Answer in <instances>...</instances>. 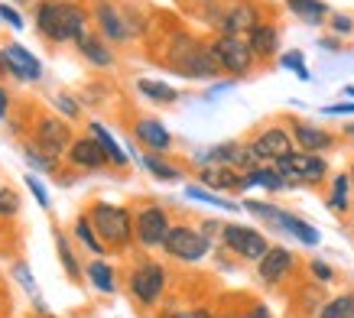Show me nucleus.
<instances>
[{"label":"nucleus","instance_id":"nucleus-9","mask_svg":"<svg viewBox=\"0 0 354 318\" xmlns=\"http://www.w3.org/2000/svg\"><path fill=\"white\" fill-rule=\"evenodd\" d=\"M172 231V221H169V212L162 205H143L133 212V237L143 250H162L166 237Z\"/></svg>","mask_w":354,"mask_h":318},{"label":"nucleus","instance_id":"nucleus-25","mask_svg":"<svg viewBox=\"0 0 354 318\" xmlns=\"http://www.w3.org/2000/svg\"><path fill=\"white\" fill-rule=\"evenodd\" d=\"M244 185H247V189L260 185V189H267V191H283V189H290V185L283 182V176L277 172V166H270V162H260L257 169L247 172V176H244Z\"/></svg>","mask_w":354,"mask_h":318},{"label":"nucleus","instance_id":"nucleus-12","mask_svg":"<svg viewBox=\"0 0 354 318\" xmlns=\"http://www.w3.org/2000/svg\"><path fill=\"white\" fill-rule=\"evenodd\" d=\"M32 147L39 149V153H46L49 159H59L72 149V143H75V137H72V127L65 124V117L59 114H43L39 120H36V133H32Z\"/></svg>","mask_w":354,"mask_h":318},{"label":"nucleus","instance_id":"nucleus-52","mask_svg":"<svg viewBox=\"0 0 354 318\" xmlns=\"http://www.w3.org/2000/svg\"><path fill=\"white\" fill-rule=\"evenodd\" d=\"M348 179H351V185H354V159H351V166H348Z\"/></svg>","mask_w":354,"mask_h":318},{"label":"nucleus","instance_id":"nucleus-2","mask_svg":"<svg viewBox=\"0 0 354 318\" xmlns=\"http://www.w3.org/2000/svg\"><path fill=\"white\" fill-rule=\"evenodd\" d=\"M32 20L49 43H75L88 32V10L75 0H39Z\"/></svg>","mask_w":354,"mask_h":318},{"label":"nucleus","instance_id":"nucleus-48","mask_svg":"<svg viewBox=\"0 0 354 318\" xmlns=\"http://www.w3.org/2000/svg\"><path fill=\"white\" fill-rule=\"evenodd\" d=\"M319 46H322V49H328V53H342V49H344V43L338 39V36H322V39H319Z\"/></svg>","mask_w":354,"mask_h":318},{"label":"nucleus","instance_id":"nucleus-6","mask_svg":"<svg viewBox=\"0 0 354 318\" xmlns=\"http://www.w3.org/2000/svg\"><path fill=\"white\" fill-rule=\"evenodd\" d=\"M273 166H277V172L283 176L286 185H312L315 189V185H322L328 179V159L319 156V153L296 149V153H290L286 159H279Z\"/></svg>","mask_w":354,"mask_h":318},{"label":"nucleus","instance_id":"nucleus-14","mask_svg":"<svg viewBox=\"0 0 354 318\" xmlns=\"http://www.w3.org/2000/svg\"><path fill=\"white\" fill-rule=\"evenodd\" d=\"M95 26H97V36L104 43H114V46H127L133 39V32L127 26V17H124V7H118L114 0H97L95 10Z\"/></svg>","mask_w":354,"mask_h":318},{"label":"nucleus","instance_id":"nucleus-21","mask_svg":"<svg viewBox=\"0 0 354 318\" xmlns=\"http://www.w3.org/2000/svg\"><path fill=\"white\" fill-rule=\"evenodd\" d=\"M75 49H78V55L85 59L88 65H95V68H114V49H111L97 32H85L82 39H75Z\"/></svg>","mask_w":354,"mask_h":318},{"label":"nucleus","instance_id":"nucleus-3","mask_svg":"<svg viewBox=\"0 0 354 318\" xmlns=\"http://www.w3.org/2000/svg\"><path fill=\"white\" fill-rule=\"evenodd\" d=\"M88 221L95 227V234L101 237V244L108 250H127L137 237H133V212L124 205L111 202H91L88 208Z\"/></svg>","mask_w":354,"mask_h":318},{"label":"nucleus","instance_id":"nucleus-50","mask_svg":"<svg viewBox=\"0 0 354 318\" xmlns=\"http://www.w3.org/2000/svg\"><path fill=\"white\" fill-rule=\"evenodd\" d=\"M342 137H344V140H348V143H351V147H354V124H344V127H342Z\"/></svg>","mask_w":354,"mask_h":318},{"label":"nucleus","instance_id":"nucleus-33","mask_svg":"<svg viewBox=\"0 0 354 318\" xmlns=\"http://www.w3.org/2000/svg\"><path fill=\"white\" fill-rule=\"evenodd\" d=\"M241 208L244 212H250L254 218H260V221H267L273 231H279V218H283V212L286 208H279V205H270V202H254V198H247V202H241Z\"/></svg>","mask_w":354,"mask_h":318},{"label":"nucleus","instance_id":"nucleus-26","mask_svg":"<svg viewBox=\"0 0 354 318\" xmlns=\"http://www.w3.org/2000/svg\"><path fill=\"white\" fill-rule=\"evenodd\" d=\"M140 166L160 182H183V169H179L176 162H169V159L156 156V153H143V156H140Z\"/></svg>","mask_w":354,"mask_h":318},{"label":"nucleus","instance_id":"nucleus-4","mask_svg":"<svg viewBox=\"0 0 354 318\" xmlns=\"http://www.w3.org/2000/svg\"><path fill=\"white\" fill-rule=\"evenodd\" d=\"M205 23H212L218 32L227 36H250L260 23V3L257 0H215L202 13Z\"/></svg>","mask_w":354,"mask_h":318},{"label":"nucleus","instance_id":"nucleus-19","mask_svg":"<svg viewBox=\"0 0 354 318\" xmlns=\"http://www.w3.org/2000/svg\"><path fill=\"white\" fill-rule=\"evenodd\" d=\"M244 176L247 172L231 169V166H202L198 169V185L212 191H247Z\"/></svg>","mask_w":354,"mask_h":318},{"label":"nucleus","instance_id":"nucleus-29","mask_svg":"<svg viewBox=\"0 0 354 318\" xmlns=\"http://www.w3.org/2000/svg\"><path fill=\"white\" fill-rule=\"evenodd\" d=\"M185 195H189V198H195V202H205V205H212V208H221V212H231V214L244 212L237 202H227L225 195L205 189V185H198V182H185Z\"/></svg>","mask_w":354,"mask_h":318},{"label":"nucleus","instance_id":"nucleus-23","mask_svg":"<svg viewBox=\"0 0 354 318\" xmlns=\"http://www.w3.org/2000/svg\"><path fill=\"white\" fill-rule=\"evenodd\" d=\"M247 43H250V49H254V55L257 59H273V55L279 53V26L277 23H260L257 30L247 36Z\"/></svg>","mask_w":354,"mask_h":318},{"label":"nucleus","instance_id":"nucleus-10","mask_svg":"<svg viewBox=\"0 0 354 318\" xmlns=\"http://www.w3.org/2000/svg\"><path fill=\"white\" fill-rule=\"evenodd\" d=\"M212 247L215 244H212L198 227H192V224H172L169 237H166V244H162V254L172 256V260H179V263H198V260L208 256Z\"/></svg>","mask_w":354,"mask_h":318},{"label":"nucleus","instance_id":"nucleus-44","mask_svg":"<svg viewBox=\"0 0 354 318\" xmlns=\"http://www.w3.org/2000/svg\"><path fill=\"white\" fill-rule=\"evenodd\" d=\"M53 104L62 111V117H78V104H75V101H72L68 95H55Z\"/></svg>","mask_w":354,"mask_h":318},{"label":"nucleus","instance_id":"nucleus-36","mask_svg":"<svg viewBox=\"0 0 354 318\" xmlns=\"http://www.w3.org/2000/svg\"><path fill=\"white\" fill-rule=\"evenodd\" d=\"M279 65H283V68H290V72H296L302 82H309V78H312L309 68H306V55H302L299 49H290V53H283V55H279Z\"/></svg>","mask_w":354,"mask_h":318},{"label":"nucleus","instance_id":"nucleus-27","mask_svg":"<svg viewBox=\"0 0 354 318\" xmlns=\"http://www.w3.org/2000/svg\"><path fill=\"white\" fill-rule=\"evenodd\" d=\"M351 179H348V172H338L332 179V195H328V208H332L335 214H351L354 202H351Z\"/></svg>","mask_w":354,"mask_h":318},{"label":"nucleus","instance_id":"nucleus-49","mask_svg":"<svg viewBox=\"0 0 354 318\" xmlns=\"http://www.w3.org/2000/svg\"><path fill=\"white\" fill-rule=\"evenodd\" d=\"M7 111H10V95H7V88L0 85V120L7 117Z\"/></svg>","mask_w":354,"mask_h":318},{"label":"nucleus","instance_id":"nucleus-37","mask_svg":"<svg viewBox=\"0 0 354 318\" xmlns=\"http://www.w3.org/2000/svg\"><path fill=\"white\" fill-rule=\"evenodd\" d=\"M23 156H26V162H30L36 172H43V176H49V172H55V159H49L46 153H39L36 147H23Z\"/></svg>","mask_w":354,"mask_h":318},{"label":"nucleus","instance_id":"nucleus-51","mask_svg":"<svg viewBox=\"0 0 354 318\" xmlns=\"http://www.w3.org/2000/svg\"><path fill=\"white\" fill-rule=\"evenodd\" d=\"M342 95H344V97H354V85H344V88H342Z\"/></svg>","mask_w":354,"mask_h":318},{"label":"nucleus","instance_id":"nucleus-28","mask_svg":"<svg viewBox=\"0 0 354 318\" xmlns=\"http://www.w3.org/2000/svg\"><path fill=\"white\" fill-rule=\"evenodd\" d=\"M137 91L153 104H176L179 101V91L166 82H156V78H137Z\"/></svg>","mask_w":354,"mask_h":318},{"label":"nucleus","instance_id":"nucleus-41","mask_svg":"<svg viewBox=\"0 0 354 318\" xmlns=\"http://www.w3.org/2000/svg\"><path fill=\"white\" fill-rule=\"evenodd\" d=\"M26 185H30V191H32V198L39 202V208H49V191H46V185L36 176H26Z\"/></svg>","mask_w":354,"mask_h":318},{"label":"nucleus","instance_id":"nucleus-11","mask_svg":"<svg viewBox=\"0 0 354 318\" xmlns=\"http://www.w3.org/2000/svg\"><path fill=\"white\" fill-rule=\"evenodd\" d=\"M250 149H254V156L260 162H279V159H286L290 153H296V140H292L290 127H283V124H267V127H257L250 133Z\"/></svg>","mask_w":354,"mask_h":318},{"label":"nucleus","instance_id":"nucleus-1","mask_svg":"<svg viewBox=\"0 0 354 318\" xmlns=\"http://www.w3.org/2000/svg\"><path fill=\"white\" fill-rule=\"evenodd\" d=\"M166 68H172L183 78H192V82H208V78L221 75V62H218L212 43H202L198 36H189V32H179L169 39Z\"/></svg>","mask_w":354,"mask_h":318},{"label":"nucleus","instance_id":"nucleus-35","mask_svg":"<svg viewBox=\"0 0 354 318\" xmlns=\"http://www.w3.org/2000/svg\"><path fill=\"white\" fill-rule=\"evenodd\" d=\"M55 250H59V260H62L68 279H72V283H78V279H82V266H78L75 254H72V247H68V241H65L62 231H55Z\"/></svg>","mask_w":354,"mask_h":318},{"label":"nucleus","instance_id":"nucleus-32","mask_svg":"<svg viewBox=\"0 0 354 318\" xmlns=\"http://www.w3.org/2000/svg\"><path fill=\"white\" fill-rule=\"evenodd\" d=\"M72 231H75V237L82 241V244H85V250H91L95 256L108 254V247L101 244V237L95 234V227H91V221H88V214H78L75 224H72Z\"/></svg>","mask_w":354,"mask_h":318},{"label":"nucleus","instance_id":"nucleus-34","mask_svg":"<svg viewBox=\"0 0 354 318\" xmlns=\"http://www.w3.org/2000/svg\"><path fill=\"white\" fill-rule=\"evenodd\" d=\"M319 318H354V292H342V296H332L322 306Z\"/></svg>","mask_w":354,"mask_h":318},{"label":"nucleus","instance_id":"nucleus-15","mask_svg":"<svg viewBox=\"0 0 354 318\" xmlns=\"http://www.w3.org/2000/svg\"><path fill=\"white\" fill-rule=\"evenodd\" d=\"M292 273H296V254H292L290 247L273 244L267 250V256L257 263V279L263 283V286H270V289L283 286Z\"/></svg>","mask_w":354,"mask_h":318},{"label":"nucleus","instance_id":"nucleus-40","mask_svg":"<svg viewBox=\"0 0 354 318\" xmlns=\"http://www.w3.org/2000/svg\"><path fill=\"white\" fill-rule=\"evenodd\" d=\"M20 212V198L10 189H0V218H13Z\"/></svg>","mask_w":354,"mask_h":318},{"label":"nucleus","instance_id":"nucleus-24","mask_svg":"<svg viewBox=\"0 0 354 318\" xmlns=\"http://www.w3.org/2000/svg\"><path fill=\"white\" fill-rule=\"evenodd\" d=\"M279 231L290 234V237H296V241L306 244V247H319V241H322V234L315 231L309 221H302L299 214H292V212H283V218H279Z\"/></svg>","mask_w":354,"mask_h":318},{"label":"nucleus","instance_id":"nucleus-20","mask_svg":"<svg viewBox=\"0 0 354 318\" xmlns=\"http://www.w3.org/2000/svg\"><path fill=\"white\" fill-rule=\"evenodd\" d=\"M68 162H72L75 169H104L111 159L95 137H78L75 143H72V149H68Z\"/></svg>","mask_w":354,"mask_h":318},{"label":"nucleus","instance_id":"nucleus-7","mask_svg":"<svg viewBox=\"0 0 354 318\" xmlns=\"http://www.w3.org/2000/svg\"><path fill=\"white\" fill-rule=\"evenodd\" d=\"M212 49H215L218 62H221V72H227L231 78H247V75L257 68V55L247 43V36H227V32H215L212 39Z\"/></svg>","mask_w":354,"mask_h":318},{"label":"nucleus","instance_id":"nucleus-18","mask_svg":"<svg viewBox=\"0 0 354 318\" xmlns=\"http://www.w3.org/2000/svg\"><path fill=\"white\" fill-rule=\"evenodd\" d=\"M0 59H3V68H7L13 78H20V82H39V75H43V65H39V59H36L30 49H23L20 43L3 46Z\"/></svg>","mask_w":354,"mask_h":318},{"label":"nucleus","instance_id":"nucleus-5","mask_svg":"<svg viewBox=\"0 0 354 318\" xmlns=\"http://www.w3.org/2000/svg\"><path fill=\"white\" fill-rule=\"evenodd\" d=\"M166 283H169V270L160 260H140V263H133V270L127 276L130 299L140 308L160 306V299L166 296Z\"/></svg>","mask_w":354,"mask_h":318},{"label":"nucleus","instance_id":"nucleus-39","mask_svg":"<svg viewBox=\"0 0 354 318\" xmlns=\"http://www.w3.org/2000/svg\"><path fill=\"white\" fill-rule=\"evenodd\" d=\"M328 26H332V36H354V17H348V13H332L328 17Z\"/></svg>","mask_w":354,"mask_h":318},{"label":"nucleus","instance_id":"nucleus-31","mask_svg":"<svg viewBox=\"0 0 354 318\" xmlns=\"http://www.w3.org/2000/svg\"><path fill=\"white\" fill-rule=\"evenodd\" d=\"M91 137L97 140V143H101V149H104V153H108V159H111V166H118V169H124V166H127V153H124V149H120V143L114 137H111L108 130L101 127V124H97V120H91Z\"/></svg>","mask_w":354,"mask_h":318},{"label":"nucleus","instance_id":"nucleus-43","mask_svg":"<svg viewBox=\"0 0 354 318\" xmlns=\"http://www.w3.org/2000/svg\"><path fill=\"white\" fill-rule=\"evenodd\" d=\"M166 318H215V315H212V308L195 306V308H179V312H169Z\"/></svg>","mask_w":354,"mask_h":318},{"label":"nucleus","instance_id":"nucleus-8","mask_svg":"<svg viewBox=\"0 0 354 318\" xmlns=\"http://www.w3.org/2000/svg\"><path fill=\"white\" fill-rule=\"evenodd\" d=\"M221 247H225L231 256L244 260V263H260L273 244H270L257 227L231 221V224H225V231H221Z\"/></svg>","mask_w":354,"mask_h":318},{"label":"nucleus","instance_id":"nucleus-13","mask_svg":"<svg viewBox=\"0 0 354 318\" xmlns=\"http://www.w3.org/2000/svg\"><path fill=\"white\" fill-rule=\"evenodd\" d=\"M198 162H202V166H231V169H241V172H250L260 166V159L254 156V149H250L247 140L244 143L225 140V143H218V147L198 153Z\"/></svg>","mask_w":354,"mask_h":318},{"label":"nucleus","instance_id":"nucleus-30","mask_svg":"<svg viewBox=\"0 0 354 318\" xmlns=\"http://www.w3.org/2000/svg\"><path fill=\"white\" fill-rule=\"evenodd\" d=\"M85 276L91 279V286L97 289V292H118V276H114V266L104 263V260H95V263H88Z\"/></svg>","mask_w":354,"mask_h":318},{"label":"nucleus","instance_id":"nucleus-53","mask_svg":"<svg viewBox=\"0 0 354 318\" xmlns=\"http://www.w3.org/2000/svg\"><path fill=\"white\" fill-rule=\"evenodd\" d=\"M195 3H205V7H208V3H215V0H195Z\"/></svg>","mask_w":354,"mask_h":318},{"label":"nucleus","instance_id":"nucleus-47","mask_svg":"<svg viewBox=\"0 0 354 318\" xmlns=\"http://www.w3.org/2000/svg\"><path fill=\"white\" fill-rule=\"evenodd\" d=\"M322 114H354V101H342V104H328L322 107Z\"/></svg>","mask_w":354,"mask_h":318},{"label":"nucleus","instance_id":"nucleus-42","mask_svg":"<svg viewBox=\"0 0 354 318\" xmlns=\"http://www.w3.org/2000/svg\"><path fill=\"white\" fill-rule=\"evenodd\" d=\"M198 231H202L205 237H208V241L215 244V241H221V231H225V224L215 221V218H205V221L198 224Z\"/></svg>","mask_w":354,"mask_h":318},{"label":"nucleus","instance_id":"nucleus-45","mask_svg":"<svg viewBox=\"0 0 354 318\" xmlns=\"http://www.w3.org/2000/svg\"><path fill=\"white\" fill-rule=\"evenodd\" d=\"M0 20H7L13 30H23V17L17 13V7H10V3H0Z\"/></svg>","mask_w":354,"mask_h":318},{"label":"nucleus","instance_id":"nucleus-54","mask_svg":"<svg viewBox=\"0 0 354 318\" xmlns=\"http://www.w3.org/2000/svg\"><path fill=\"white\" fill-rule=\"evenodd\" d=\"M3 72H7V68H3V59H0V78H3Z\"/></svg>","mask_w":354,"mask_h":318},{"label":"nucleus","instance_id":"nucleus-22","mask_svg":"<svg viewBox=\"0 0 354 318\" xmlns=\"http://www.w3.org/2000/svg\"><path fill=\"white\" fill-rule=\"evenodd\" d=\"M286 10H290L296 20L306 23V26H325L328 17H332L325 0H286Z\"/></svg>","mask_w":354,"mask_h":318},{"label":"nucleus","instance_id":"nucleus-17","mask_svg":"<svg viewBox=\"0 0 354 318\" xmlns=\"http://www.w3.org/2000/svg\"><path fill=\"white\" fill-rule=\"evenodd\" d=\"M133 137L147 153H156V156H166L172 149V133L166 130L160 117H140L133 124Z\"/></svg>","mask_w":354,"mask_h":318},{"label":"nucleus","instance_id":"nucleus-38","mask_svg":"<svg viewBox=\"0 0 354 318\" xmlns=\"http://www.w3.org/2000/svg\"><path fill=\"white\" fill-rule=\"evenodd\" d=\"M306 270H309V276H312V283H319V286H328L335 279V270L325 260H309L306 263Z\"/></svg>","mask_w":354,"mask_h":318},{"label":"nucleus","instance_id":"nucleus-46","mask_svg":"<svg viewBox=\"0 0 354 318\" xmlns=\"http://www.w3.org/2000/svg\"><path fill=\"white\" fill-rule=\"evenodd\" d=\"M237 318H273V315H270V308L263 302H257V306H250L247 312H241Z\"/></svg>","mask_w":354,"mask_h":318},{"label":"nucleus","instance_id":"nucleus-16","mask_svg":"<svg viewBox=\"0 0 354 318\" xmlns=\"http://www.w3.org/2000/svg\"><path fill=\"white\" fill-rule=\"evenodd\" d=\"M290 133L296 140V149L302 153H328V149L338 147V133L319 127V124H309V120H299V117H290Z\"/></svg>","mask_w":354,"mask_h":318}]
</instances>
